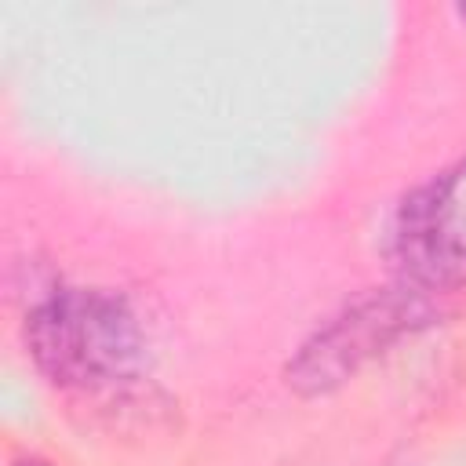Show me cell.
Here are the masks:
<instances>
[{"label":"cell","mask_w":466,"mask_h":466,"mask_svg":"<svg viewBox=\"0 0 466 466\" xmlns=\"http://www.w3.org/2000/svg\"><path fill=\"white\" fill-rule=\"evenodd\" d=\"M22 339L36 371L69 393L124 390L146 360L142 320L113 288L55 284L25 313Z\"/></svg>","instance_id":"1"},{"label":"cell","mask_w":466,"mask_h":466,"mask_svg":"<svg viewBox=\"0 0 466 466\" xmlns=\"http://www.w3.org/2000/svg\"><path fill=\"white\" fill-rule=\"evenodd\" d=\"M433 320L437 302L430 291L408 280L371 288L350 299L299 342V350L284 364V382L306 400L328 397L353 382L368 364L386 357L397 342L426 331Z\"/></svg>","instance_id":"2"},{"label":"cell","mask_w":466,"mask_h":466,"mask_svg":"<svg viewBox=\"0 0 466 466\" xmlns=\"http://www.w3.org/2000/svg\"><path fill=\"white\" fill-rule=\"evenodd\" d=\"M397 280L422 291L466 284V157L404 193L390 222Z\"/></svg>","instance_id":"3"},{"label":"cell","mask_w":466,"mask_h":466,"mask_svg":"<svg viewBox=\"0 0 466 466\" xmlns=\"http://www.w3.org/2000/svg\"><path fill=\"white\" fill-rule=\"evenodd\" d=\"M11 466H51L47 459H40V455H22V459H15Z\"/></svg>","instance_id":"4"},{"label":"cell","mask_w":466,"mask_h":466,"mask_svg":"<svg viewBox=\"0 0 466 466\" xmlns=\"http://www.w3.org/2000/svg\"><path fill=\"white\" fill-rule=\"evenodd\" d=\"M455 15H459V18L466 22V4H459V7H455Z\"/></svg>","instance_id":"5"}]
</instances>
